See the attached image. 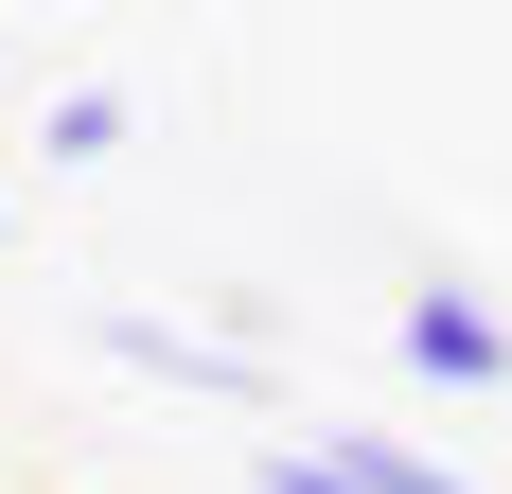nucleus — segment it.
<instances>
[{
  "mask_svg": "<svg viewBox=\"0 0 512 494\" xmlns=\"http://www.w3.org/2000/svg\"><path fill=\"white\" fill-rule=\"evenodd\" d=\"M389 353H407V371H424V389H512V318H495V300H477V283H407V318H389Z\"/></svg>",
  "mask_w": 512,
  "mask_h": 494,
  "instance_id": "obj_1",
  "label": "nucleus"
},
{
  "mask_svg": "<svg viewBox=\"0 0 512 494\" xmlns=\"http://www.w3.org/2000/svg\"><path fill=\"white\" fill-rule=\"evenodd\" d=\"M106 353H124V371H159V389H265L248 336H177V318H106Z\"/></svg>",
  "mask_w": 512,
  "mask_h": 494,
  "instance_id": "obj_2",
  "label": "nucleus"
},
{
  "mask_svg": "<svg viewBox=\"0 0 512 494\" xmlns=\"http://www.w3.org/2000/svg\"><path fill=\"white\" fill-rule=\"evenodd\" d=\"M124 124H142V106L106 89V71H71V89L36 106V142H53V159H124Z\"/></svg>",
  "mask_w": 512,
  "mask_h": 494,
  "instance_id": "obj_3",
  "label": "nucleus"
}]
</instances>
